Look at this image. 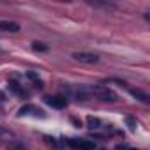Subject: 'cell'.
Wrapping results in <instances>:
<instances>
[{
  "label": "cell",
  "mask_w": 150,
  "mask_h": 150,
  "mask_svg": "<svg viewBox=\"0 0 150 150\" xmlns=\"http://www.w3.org/2000/svg\"><path fill=\"white\" fill-rule=\"evenodd\" d=\"M90 94H94V96H96L99 101H103V103H117V101H118L117 92H113L111 88L103 87V85L92 87V88H90Z\"/></svg>",
  "instance_id": "obj_1"
},
{
  "label": "cell",
  "mask_w": 150,
  "mask_h": 150,
  "mask_svg": "<svg viewBox=\"0 0 150 150\" xmlns=\"http://www.w3.org/2000/svg\"><path fill=\"white\" fill-rule=\"evenodd\" d=\"M25 115H34V117H39V118H46L44 111L35 108L34 104H25V106H21L18 110V117H25Z\"/></svg>",
  "instance_id": "obj_2"
},
{
  "label": "cell",
  "mask_w": 150,
  "mask_h": 150,
  "mask_svg": "<svg viewBox=\"0 0 150 150\" xmlns=\"http://www.w3.org/2000/svg\"><path fill=\"white\" fill-rule=\"evenodd\" d=\"M72 58L80 62V64H96L99 60L97 55L94 53H88V51H78V53H72Z\"/></svg>",
  "instance_id": "obj_3"
},
{
  "label": "cell",
  "mask_w": 150,
  "mask_h": 150,
  "mask_svg": "<svg viewBox=\"0 0 150 150\" xmlns=\"http://www.w3.org/2000/svg\"><path fill=\"white\" fill-rule=\"evenodd\" d=\"M67 143L74 150H94L96 148V143L94 141H88V139H69Z\"/></svg>",
  "instance_id": "obj_4"
},
{
  "label": "cell",
  "mask_w": 150,
  "mask_h": 150,
  "mask_svg": "<svg viewBox=\"0 0 150 150\" xmlns=\"http://www.w3.org/2000/svg\"><path fill=\"white\" fill-rule=\"evenodd\" d=\"M44 103L51 108H57V110H62L67 106V99L62 96H48V97H44Z\"/></svg>",
  "instance_id": "obj_5"
},
{
  "label": "cell",
  "mask_w": 150,
  "mask_h": 150,
  "mask_svg": "<svg viewBox=\"0 0 150 150\" xmlns=\"http://www.w3.org/2000/svg\"><path fill=\"white\" fill-rule=\"evenodd\" d=\"M0 30H4V32H20V23L4 20V21H0Z\"/></svg>",
  "instance_id": "obj_6"
},
{
  "label": "cell",
  "mask_w": 150,
  "mask_h": 150,
  "mask_svg": "<svg viewBox=\"0 0 150 150\" xmlns=\"http://www.w3.org/2000/svg\"><path fill=\"white\" fill-rule=\"evenodd\" d=\"M6 150H28V145L23 143V141H20V139H13V141L6 146Z\"/></svg>",
  "instance_id": "obj_7"
},
{
  "label": "cell",
  "mask_w": 150,
  "mask_h": 150,
  "mask_svg": "<svg viewBox=\"0 0 150 150\" xmlns=\"http://www.w3.org/2000/svg\"><path fill=\"white\" fill-rule=\"evenodd\" d=\"M7 87H9V90H11V92H14V94H18V96H25V97H28V92H27V90H23L16 81H9V85H7Z\"/></svg>",
  "instance_id": "obj_8"
},
{
  "label": "cell",
  "mask_w": 150,
  "mask_h": 150,
  "mask_svg": "<svg viewBox=\"0 0 150 150\" xmlns=\"http://www.w3.org/2000/svg\"><path fill=\"white\" fill-rule=\"evenodd\" d=\"M27 78H28V80H32V81L35 83V87H37V88H42V81L39 80V76H37L34 71H28V72H27Z\"/></svg>",
  "instance_id": "obj_9"
},
{
  "label": "cell",
  "mask_w": 150,
  "mask_h": 150,
  "mask_svg": "<svg viewBox=\"0 0 150 150\" xmlns=\"http://www.w3.org/2000/svg\"><path fill=\"white\" fill-rule=\"evenodd\" d=\"M87 124H88V127L90 129H99L101 127V120L97 118V117H87Z\"/></svg>",
  "instance_id": "obj_10"
},
{
  "label": "cell",
  "mask_w": 150,
  "mask_h": 150,
  "mask_svg": "<svg viewBox=\"0 0 150 150\" xmlns=\"http://www.w3.org/2000/svg\"><path fill=\"white\" fill-rule=\"evenodd\" d=\"M131 94H132L136 99H139L141 103H148V96H146V94H143L141 90H131Z\"/></svg>",
  "instance_id": "obj_11"
},
{
  "label": "cell",
  "mask_w": 150,
  "mask_h": 150,
  "mask_svg": "<svg viewBox=\"0 0 150 150\" xmlns=\"http://www.w3.org/2000/svg\"><path fill=\"white\" fill-rule=\"evenodd\" d=\"M32 50H34V51H48V46H44V44H41V42H34V44H32Z\"/></svg>",
  "instance_id": "obj_12"
},
{
  "label": "cell",
  "mask_w": 150,
  "mask_h": 150,
  "mask_svg": "<svg viewBox=\"0 0 150 150\" xmlns=\"http://www.w3.org/2000/svg\"><path fill=\"white\" fill-rule=\"evenodd\" d=\"M125 122H127V125H129V129H131V131H134V129H136V120H134L132 117H127V118H125Z\"/></svg>",
  "instance_id": "obj_13"
},
{
  "label": "cell",
  "mask_w": 150,
  "mask_h": 150,
  "mask_svg": "<svg viewBox=\"0 0 150 150\" xmlns=\"http://www.w3.org/2000/svg\"><path fill=\"white\" fill-rule=\"evenodd\" d=\"M72 124H74V125H78V127L81 125V122H80V120H76V118H72Z\"/></svg>",
  "instance_id": "obj_14"
},
{
  "label": "cell",
  "mask_w": 150,
  "mask_h": 150,
  "mask_svg": "<svg viewBox=\"0 0 150 150\" xmlns=\"http://www.w3.org/2000/svg\"><path fill=\"white\" fill-rule=\"evenodd\" d=\"M4 97H6V96H4L2 92H0V103H2V101H4Z\"/></svg>",
  "instance_id": "obj_15"
},
{
  "label": "cell",
  "mask_w": 150,
  "mask_h": 150,
  "mask_svg": "<svg viewBox=\"0 0 150 150\" xmlns=\"http://www.w3.org/2000/svg\"><path fill=\"white\" fill-rule=\"evenodd\" d=\"M131 150H136V148H131Z\"/></svg>",
  "instance_id": "obj_16"
},
{
  "label": "cell",
  "mask_w": 150,
  "mask_h": 150,
  "mask_svg": "<svg viewBox=\"0 0 150 150\" xmlns=\"http://www.w3.org/2000/svg\"><path fill=\"white\" fill-rule=\"evenodd\" d=\"M117 150H118V148H117Z\"/></svg>",
  "instance_id": "obj_17"
}]
</instances>
